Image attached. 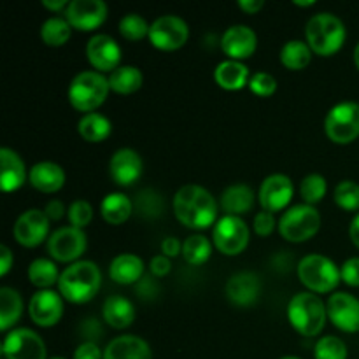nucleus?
Instances as JSON below:
<instances>
[{"instance_id":"ddd939ff","label":"nucleus","mask_w":359,"mask_h":359,"mask_svg":"<svg viewBox=\"0 0 359 359\" xmlns=\"http://www.w3.org/2000/svg\"><path fill=\"white\" fill-rule=\"evenodd\" d=\"M49 217L41 209H28L14 223V238L23 248H37L49 235Z\"/></svg>"},{"instance_id":"c756f323","label":"nucleus","mask_w":359,"mask_h":359,"mask_svg":"<svg viewBox=\"0 0 359 359\" xmlns=\"http://www.w3.org/2000/svg\"><path fill=\"white\" fill-rule=\"evenodd\" d=\"M23 314V298L13 287H0V330L9 332Z\"/></svg>"},{"instance_id":"dca6fc26","label":"nucleus","mask_w":359,"mask_h":359,"mask_svg":"<svg viewBox=\"0 0 359 359\" xmlns=\"http://www.w3.org/2000/svg\"><path fill=\"white\" fill-rule=\"evenodd\" d=\"M62 294L51 290H41L30 298L28 314L30 319L41 328H51L58 325L63 316Z\"/></svg>"},{"instance_id":"7c9ffc66","label":"nucleus","mask_w":359,"mask_h":359,"mask_svg":"<svg viewBox=\"0 0 359 359\" xmlns=\"http://www.w3.org/2000/svg\"><path fill=\"white\" fill-rule=\"evenodd\" d=\"M77 132L86 142L98 144L104 142L112 133V123L100 112H90L84 114L77 123Z\"/></svg>"},{"instance_id":"f8f14e48","label":"nucleus","mask_w":359,"mask_h":359,"mask_svg":"<svg viewBox=\"0 0 359 359\" xmlns=\"http://www.w3.org/2000/svg\"><path fill=\"white\" fill-rule=\"evenodd\" d=\"M4 359H46L44 340L28 328H14L6 335L2 344Z\"/></svg>"},{"instance_id":"c9c22d12","label":"nucleus","mask_w":359,"mask_h":359,"mask_svg":"<svg viewBox=\"0 0 359 359\" xmlns=\"http://www.w3.org/2000/svg\"><path fill=\"white\" fill-rule=\"evenodd\" d=\"M210 255H212V245H210L209 238L203 235H191L182 242V258L189 265H203L210 258Z\"/></svg>"},{"instance_id":"39448f33","label":"nucleus","mask_w":359,"mask_h":359,"mask_svg":"<svg viewBox=\"0 0 359 359\" xmlns=\"http://www.w3.org/2000/svg\"><path fill=\"white\" fill-rule=\"evenodd\" d=\"M111 86L109 79L95 70H84L72 79L69 86V102L76 111L90 114L95 112L107 98Z\"/></svg>"},{"instance_id":"f3484780","label":"nucleus","mask_w":359,"mask_h":359,"mask_svg":"<svg viewBox=\"0 0 359 359\" xmlns=\"http://www.w3.org/2000/svg\"><path fill=\"white\" fill-rule=\"evenodd\" d=\"M259 203L266 212H279L291 203L293 198V182L284 174H272L259 186Z\"/></svg>"},{"instance_id":"052dcab7","label":"nucleus","mask_w":359,"mask_h":359,"mask_svg":"<svg viewBox=\"0 0 359 359\" xmlns=\"http://www.w3.org/2000/svg\"><path fill=\"white\" fill-rule=\"evenodd\" d=\"M280 359H302V358H297V356H284V358H280Z\"/></svg>"},{"instance_id":"c03bdc74","label":"nucleus","mask_w":359,"mask_h":359,"mask_svg":"<svg viewBox=\"0 0 359 359\" xmlns=\"http://www.w3.org/2000/svg\"><path fill=\"white\" fill-rule=\"evenodd\" d=\"M79 333L83 335L84 342L97 344L104 337V326H102V323L98 319L88 318L79 325Z\"/></svg>"},{"instance_id":"6e6552de","label":"nucleus","mask_w":359,"mask_h":359,"mask_svg":"<svg viewBox=\"0 0 359 359\" xmlns=\"http://www.w3.org/2000/svg\"><path fill=\"white\" fill-rule=\"evenodd\" d=\"M325 132L332 142L346 146L359 137V104L340 102L333 105L325 119Z\"/></svg>"},{"instance_id":"e433bc0d","label":"nucleus","mask_w":359,"mask_h":359,"mask_svg":"<svg viewBox=\"0 0 359 359\" xmlns=\"http://www.w3.org/2000/svg\"><path fill=\"white\" fill-rule=\"evenodd\" d=\"M70 30H72V27H70L65 18H49L42 23L41 39L44 44L51 46V48H60L70 39Z\"/></svg>"},{"instance_id":"a18cd8bd","label":"nucleus","mask_w":359,"mask_h":359,"mask_svg":"<svg viewBox=\"0 0 359 359\" xmlns=\"http://www.w3.org/2000/svg\"><path fill=\"white\" fill-rule=\"evenodd\" d=\"M276 224H277L276 216H273L272 212L259 210V212L255 216V223H252V226H255L256 235H259V237H269V235H272V231L276 230Z\"/></svg>"},{"instance_id":"3c124183","label":"nucleus","mask_w":359,"mask_h":359,"mask_svg":"<svg viewBox=\"0 0 359 359\" xmlns=\"http://www.w3.org/2000/svg\"><path fill=\"white\" fill-rule=\"evenodd\" d=\"M182 251V244L177 237H167L161 242V252L167 258H175Z\"/></svg>"},{"instance_id":"4d7b16f0","label":"nucleus","mask_w":359,"mask_h":359,"mask_svg":"<svg viewBox=\"0 0 359 359\" xmlns=\"http://www.w3.org/2000/svg\"><path fill=\"white\" fill-rule=\"evenodd\" d=\"M349 235H351V241H353V244L359 249V214L356 217H354L353 223H351Z\"/></svg>"},{"instance_id":"a211bd4d","label":"nucleus","mask_w":359,"mask_h":359,"mask_svg":"<svg viewBox=\"0 0 359 359\" xmlns=\"http://www.w3.org/2000/svg\"><path fill=\"white\" fill-rule=\"evenodd\" d=\"M86 56L95 70L114 72L121 62V48L111 35L98 34L88 41Z\"/></svg>"},{"instance_id":"4be33fe9","label":"nucleus","mask_w":359,"mask_h":359,"mask_svg":"<svg viewBox=\"0 0 359 359\" xmlns=\"http://www.w3.org/2000/svg\"><path fill=\"white\" fill-rule=\"evenodd\" d=\"M104 359H153L149 344L135 335L112 339L104 349Z\"/></svg>"},{"instance_id":"f03ea898","label":"nucleus","mask_w":359,"mask_h":359,"mask_svg":"<svg viewBox=\"0 0 359 359\" xmlns=\"http://www.w3.org/2000/svg\"><path fill=\"white\" fill-rule=\"evenodd\" d=\"M100 286V269L88 259H79L60 273L58 291L70 304H86L93 300Z\"/></svg>"},{"instance_id":"2f4dec72","label":"nucleus","mask_w":359,"mask_h":359,"mask_svg":"<svg viewBox=\"0 0 359 359\" xmlns=\"http://www.w3.org/2000/svg\"><path fill=\"white\" fill-rule=\"evenodd\" d=\"M109 86L112 91L119 95H132L142 88L144 76L137 67L133 65H119L114 72H111Z\"/></svg>"},{"instance_id":"ea45409f","label":"nucleus","mask_w":359,"mask_h":359,"mask_svg":"<svg viewBox=\"0 0 359 359\" xmlns=\"http://www.w3.org/2000/svg\"><path fill=\"white\" fill-rule=\"evenodd\" d=\"M149 27L151 25H147V21L142 16L132 13L121 18V21H119V34L126 41L137 42L144 37H149Z\"/></svg>"},{"instance_id":"13d9d810","label":"nucleus","mask_w":359,"mask_h":359,"mask_svg":"<svg viewBox=\"0 0 359 359\" xmlns=\"http://www.w3.org/2000/svg\"><path fill=\"white\" fill-rule=\"evenodd\" d=\"M294 6H298V7H311V6H316V2L314 0H309V2H300V0H294Z\"/></svg>"},{"instance_id":"680f3d73","label":"nucleus","mask_w":359,"mask_h":359,"mask_svg":"<svg viewBox=\"0 0 359 359\" xmlns=\"http://www.w3.org/2000/svg\"><path fill=\"white\" fill-rule=\"evenodd\" d=\"M51 359H65V358H62V356H56V358H51Z\"/></svg>"},{"instance_id":"bf43d9fd","label":"nucleus","mask_w":359,"mask_h":359,"mask_svg":"<svg viewBox=\"0 0 359 359\" xmlns=\"http://www.w3.org/2000/svg\"><path fill=\"white\" fill-rule=\"evenodd\" d=\"M354 63H356V67H358V70H359V42H358L356 49H354Z\"/></svg>"},{"instance_id":"2eb2a0df","label":"nucleus","mask_w":359,"mask_h":359,"mask_svg":"<svg viewBox=\"0 0 359 359\" xmlns=\"http://www.w3.org/2000/svg\"><path fill=\"white\" fill-rule=\"evenodd\" d=\"M328 319L346 333L359 332V300L349 293H333L326 302Z\"/></svg>"},{"instance_id":"72a5a7b5","label":"nucleus","mask_w":359,"mask_h":359,"mask_svg":"<svg viewBox=\"0 0 359 359\" xmlns=\"http://www.w3.org/2000/svg\"><path fill=\"white\" fill-rule=\"evenodd\" d=\"M28 279L39 290H49L51 286L58 284L60 272L58 266L53 259L37 258L28 266Z\"/></svg>"},{"instance_id":"aec40b11","label":"nucleus","mask_w":359,"mask_h":359,"mask_svg":"<svg viewBox=\"0 0 359 359\" xmlns=\"http://www.w3.org/2000/svg\"><path fill=\"white\" fill-rule=\"evenodd\" d=\"M142 158L135 149L121 147L109 161V175L118 186H132L142 175Z\"/></svg>"},{"instance_id":"58836bf2","label":"nucleus","mask_w":359,"mask_h":359,"mask_svg":"<svg viewBox=\"0 0 359 359\" xmlns=\"http://www.w3.org/2000/svg\"><path fill=\"white\" fill-rule=\"evenodd\" d=\"M335 203L346 212H356L359 210V184L354 181H342L337 184L333 193Z\"/></svg>"},{"instance_id":"49530a36","label":"nucleus","mask_w":359,"mask_h":359,"mask_svg":"<svg viewBox=\"0 0 359 359\" xmlns=\"http://www.w3.org/2000/svg\"><path fill=\"white\" fill-rule=\"evenodd\" d=\"M340 277L351 287H359V258H349L340 266Z\"/></svg>"},{"instance_id":"a878e982","label":"nucleus","mask_w":359,"mask_h":359,"mask_svg":"<svg viewBox=\"0 0 359 359\" xmlns=\"http://www.w3.org/2000/svg\"><path fill=\"white\" fill-rule=\"evenodd\" d=\"M255 205V191L251 186L244 182L228 186L221 195V207L226 212V216H238L248 214Z\"/></svg>"},{"instance_id":"cd10ccee","label":"nucleus","mask_w":359,"mask_h":359,"mask_svg":"<svg viewBox=\"0 0 359 359\" xmlns=\"http://www.w3.org/2000/svg\"><path fill=\"white\" fill-rule=\"evenodd\" d=\"M104 321L114 330H125L135 321V307L130 300L119 294H112L104 302L102 307Z\"/></svg>"},{"instance_id":"4c0bfd02","label":"nucleus","mask_w":359,"mask_h":359,"mask_svg":"<svg viewBox=\"0 0 359 359\" xmlns=\"http://www.w3.org/2000/svg\"><path fill=\"white\" fill-rule=\"evenodd\" d=\"M326 189H328L326 179L319 174H311V175H305L304 181H302L300 195L307 205L314 207L316 203H319L323 198H325Z\"/></svg>"},{"instance_id":"9d476101","label":"nucleus","mask_w":359,"mask_h":359,"mask_svg":"<svg viewBox=\"0 0 359 359\" xmlns=\"http://www.w3.org/2000/svg\"><path fill=\"white\" fill-rule=\"evenodd\" d=\"M189 28L182 18L165 14L149 27V42L160 51H177L188 42Z\"/></svg>"},{"instance_id":"9b49d317","label":"nucleus","mask_w":359,"mask_h":359,"mask_svg":"<svg viewBox=\"0 0 359 359\" xmlns=\"http://www.w3.org/2000/svg\"><path fill=\"white\" fill-rule=\"evenodd\" d=\"M88 241L83 230L74 226H63L53 231L48 238V252L58 263H76L86 251Z\"/></svg>"},{"instance_id":"20e7f679","label":"nucleus","mask_w":359,"mask_h":359,"mask_svg":"<svg viewBox=\"0 0 359 359\" xmlns=\"http://www.w3.org/2000/svg\"><path fill=\"white\" fill-rule=\"evenodd\" d=\"M326 318H328L326 304L311 291L294 294L287 304L290 325L304 337L319 335L325 328Z\"/></svg>"},{"instance_id":"7ed1b4c3","label":"nucleus","mask_w":359,"mask_h":359,"mask_svg":"<svg viewBox=\"0 0 359 359\" xmlns=\"http://www.w3.org/2000/svg\"><path fill=\"white\" fill-rule=\"evenodd\" d=\"M346 37L347 32L342 20L332 13L316 14L305 27V42L312 53L319 56L335 55L342 49Z\"/></svg>"},{"instance_id":"0eeeda50","label":"nucleus","mask_w":359,"mask_h":359,"mask_svg":"<svg viewBox=\"0 0 359 359\" xmlns=\"http://www.w3.org/2000/svg\"><path fill=\"white\" fill-rule=\"evenodd\" d=\"M321 228V214L316 207L300 203L284 210L279 221V233L284 241L302 244L316 237Z\"/></svg>"},{"instance_id":"6ab92c4d","label":"nucleus","mask_w":359,"mask_h":359,"mask_svg":"<svg viewBox=\"0 0 359 359\" xmlns=\"http://www.w3.org/2000/svg\"><path fill=\"white\" fill-rule=\"evenodd\" d=\"M256 48H258V37L248 25H233L221 37V49L228 60L242 62L255 55Z\"/></svg>"},{"instance_id":"c85d7f7f","label":"nucleus","mask_w":359,"mask_h":359,"mask_svg":"<svg viewBox=\"0 0 359 359\" xmlns=\"http://www.w3.org/2000/svg\"><path fill=\"white\" fill-rule=\"evenodd\" d=\"M100 214L105 223L123 224L133 214V202L123 193H109L100 203Z\"/></svg>"},{"instance_id":"8fccbe9b","label":"nucleus","mask_w":359,"mask_h":359,"mask_svg":"<svg viewBox=\"0 0 359 359\" xmlns=\"http://www.w3.org/2000/svg\"><path fill=\"white\" fill-rule=\"evenodd\" d=\"M172 270L170 258L163 255H158L154 258H151L149 262V272L153 277H165Z\"/></svg>"},{"instance_id":"f704fd0d","label":"nucleus","mask_w":359,"mask_h":359,"mask_svg":"<svg viewBox=\"0 0 359 359\" xmlns=\"http://www.w3.org/2000/svg\"><path fill=\"white\" fill-rule=\"evenodd\" d=\"M280 63L290 70H304L312 60V49L305 41H287L280 49Z\"/></svg>"},{"instance_id":"bb28decb","label":"nucleus","mask_w":359,"mask_h":359,"mask_svg":"<svg viewBox=\"0 0 359 359\" xmlns=\"http://www.w3.org/2000/svg\"><path fill=\"white\" fill-rule=\"evenodd\" d=\"M214 79L217 86L226 91H238L244 86H249L251 74L249 69L242 62L235 60H224L214 70Z\"/></svg>"},{"instance_id":"1a4fd4ad","label":"nucleus","mask_w":359,"mask_h":359,"mask_svg":"<svg viewBox=\"0 0 359 359\" xmlns=\"http://www.w3.org/2000/svg\"><path fill=\"white\" fill-rule=\"evenodd\" d=\"M251 231L245 221L238 216H223L212 230V244L221 255L238 256L245 251Z\"/></svg>"},{"instance_id":"412c9836","label":"nucleus","mask_w":359,"mask_h":359,"mask_svg":"<svg viewBox=\"0 0 359 359\" xmlns=\"http://www.w3.org/2000/svg\"><path fill=\"white\" fill-rule=\"evenodd\" d=\"M228 300L238 307H249L256 304L262 293V280L255 272H238L228 279L224 286Z\"/></svg>"},{"instance_id":"603ef678","label":"nucleus","mask_w":359,"mask_h":359,"mask_svg":"<svg viewBox=\"0 0 359 359\" xmlns=\"http://www.w3.org/2000/svg\"><path fill=\"white\" fill-rule=\"evenodd\" d=\"M44 212L46 216L49 217V221H60L63 217V214H65V205H63L60 200H51V202L46 205Z\"/></svg>"},{"instance_id":"423d86ee","label":"nucleus","mask_w":359,"mask_h":359,"mask_svg":"<svg viewBox=\"0 0 359 359\" xmlns=\"http://www.w3.org/2000/svg\"><path fill=\"white\" fill-rule=\"evenodd\" d=\"M297 273L300 283L314 294L332 293L342 280L339 266L323 255H309L302 258Z\"/></svg>"},{"instance_id":"864d4df0","label":"nucleus","mask_w":359,"mask_h":359,"mask_svg":"<svg viewBox=\"0 0 359 359\" xmlns=\"http://www.w3.org/2000/svg\"><path fill=\"white\" fill-rule=\"evenodd\" d=\"M13 252L7 245H0V276H7V272L13 266Z\"/></svg>"},{"instance_id":"79ce46f5","label":"nucleus","mask_w":359,"mask_h":359,"mask_svg":"<svg viewBox=\"0 0 359 359\" xmlns=\"http://www.w3.org/2000/svg\"><path fill=\"white\" fill-rule=\"evenodd\" d=\"M67 216H69L70 226L83 230L93 219V207L86 200H76V202L70 203L69 210H67Z\"/></svg>"},{"instance_id":"473e14b6","label":"nucleus","mask_w":359,"mask_h":359,"mask_svg":"<svg viewBox=\"0 0 359 359\" xmlns=\"http://www.w3.org/2000/svg\"><path fill=\"white\" fill-rule=\"evenodd\" d=\"M165 198L156 189H140L133 200V214L142 219H158L163 216Z\"/></svg>"},{"instance_id":"f257e3e1","label":"nucleus","mask_w":359,"mask_h":359,"mask_svg":"<svg viewBox=\"0 0 359 359\" xmlns=\"http://www.w3.org/2000/svg\"><path fill=\"white\" fill-rule=\"evenodd\" d=\"M174 214L191 230H207L217 223V202L212 193L198 184H186L174 195Z\"/></svg>"},{"instance_id":"a19ab883","label":"nucleus","mask_w":359,"mask_h":359,"mask_svg":"<svg viewBox=\"0 0 359 359\" xmlns=\"http://www.w3.org/2000/svg\"><path fill=\"white\" fill-rule=\"evenodd\" d=\"M316 359H347V346L339 337H323L314 347Z\"/></svg>"},{"instance_id":"6e6d98bb","label":"nucleus","mask_w":359,"mask_h":359,"mask_svg":"<svg viewBox=\"0 0 359 359\" xmlns=\"http://www.w3.org/2000/svg\"><path fill=\"white\" fill-rule=\"evenodd\" d=\"M69 4L70 2H67V0H42V6L49 11H55V13L65 11L69 7Z\"/></svg>"},{"instance_id":"393cba45","label":"nucleus","mask_w":359,"mask_h":359,"mask_svg":"<svg viewBox=\"0 0 359 359\" xmlns=\"http://www.w3.org/2000/svg\"><path fill=\"white\" fill-rule=\"evenodd\" d=\"M109 276L121 286L137 284L144 277V262L132 252L119 255L112 259L111 266H109Z\"/></svg>"},{"instance_id":"b1692460","label":"nucleus","mask_w":359,"mask_h":359,"mask_svg":"<svg viewBox=\"0 0 359 359\" xmlns=\"http://www.w3.org/2000/svg\"><path fill=\"white\" fill-rule=\"evenodd\" d=\"M0 165H2V174H0V186L6 193L18 191L27 181V168L23 160L16 151L9 147L0 149Z\"/></svg>"},{"instance_id":"4468645a","label":"nucleus","mask_w":359,"mask_h":359,"mask_svg":"<svg viewBox=\"0 0 359 359\" xmlns=\"http://www.w3.org/2000/svg\"><path fill=\"white\" fill-rule=\"evenodd\" d=\"M107 4L102 0H72L65 9V20L79 32H93L104 25Z\"/></svg>"},{"instance_id":"de8ad7c7","label":"nucleus","mask_w":359,"mask_h":359,"mask_svg":"<svg viewBox=\"0 0 359 359\" xmlns=\"http://www.w3.org/2000/svg\"><path fill=\"white\" fill-rule=\"evenodd\" d=\"M135 291L142 300H154L160 294V284L151 276H144L139 283L135 284Z\"/></svg>"},{"instance_id":"09e8293b","label":"nucleus","mask_w":359,"mask_h":359,"mask_svg":"<svg viewBox=\"0 0 359 359\" xmlns=\"http://www.w3.org/2000/svg\"><path fill=\"white\" fill-rule=\"evenodd\" d=\"M74 359H104V351H100L98 344L83 342L74 351Z\"/></svg>"},{"instance_id":"37998d69","label":"nucleus","mask_w":359,"mask_h":359,"mask_svg":"<svg viewBox=\"0 0 359 359\" xmlns=\"http://www.w3.org/2000/svg\"><path fill=\"white\" fill-rule=\"evenodd\" d=\"M249 90L256 97H272L277 91V81L269 72H255L251 76V81H249Z\"/></svg>"},{"instance_id":"5fc2aeb1","label":"nucleus","mask_w":359,"mask_h":359,"mask_svg":"<svg viewBox=\"0 0 359 359\" xmlns=\"http://www.w3.org/2000/svg\"><path fill=\"white\" fill-rule=\"evenodd\" d=\"M237 6L241 7L245 14H256L263 9L265 2H263V0H238Z\"/></svg>"},{"instance_id":"5701e85b","label":"nucleus","mask_w":359,"mask_h":359,"mask_svg":"<svg viewBox=\"0 0 359 359\" xmlns=\"http://www.w3.org/2000/svg\"><path fill=\"white\" fill-rule=\"evenodd\" d=\"M28 181L37 191L56 193L65 184V172L58 163L53 161H39L28 172Z\"/></svg>"}]
</instances>
